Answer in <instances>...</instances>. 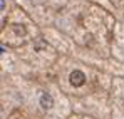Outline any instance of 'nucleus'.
<instances>
[{"label": "nucleus", "instance_id": "obj_1", "mask_svg": "<svg viewBox=\"0 0 124 119\" xmlns=\"http://www.w3.org/2000/svg\"><path fill=\"white\" fill-rule=\"evenodd\" d=\"M69 79H70V84L74 87H81V86H84V82H85V76H84L82 71H74Z\"/></svg>", "mask_w": 124, "mask_h": 119}, {"label": "nucleus", "instance_id": "obj_2", "mask_svg": "<svg viewBox=\"0 0 124 119\" xmlns=\"http://www.w3.org/2000/svg\"><path fill=\"white\" fill-rule=\"evenodd\" d=\"M40 106L44 109H50L52 106H54V101H52V96L50 94H47V92H44L40 96Z\"/></svg>", "mask_w": 124, "mask_h": 119}]
</instances>
